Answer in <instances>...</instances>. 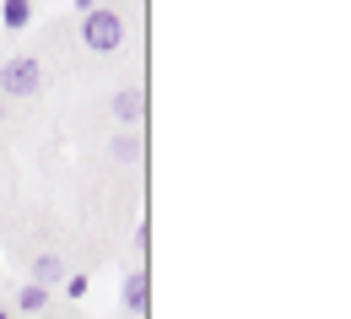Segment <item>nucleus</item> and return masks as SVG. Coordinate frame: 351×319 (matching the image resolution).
Instances as JSON below:
<instances>
[{
    "instance_id": "12",
    "label": "nucleus",
    "mask_w": 351,
    "mask_h": 319,
    "mask_svg": "<svg viewBox=\"0 0 351 319\" xmlns=\"http://www.w3.org/2000/svg\"><path fill=\"white\" fill-rule=\"evenodd\" d=\"M27 5H33V0H27Z\"/></svg>"
},
{
    "instance_id": "8",
    "label": "nucleus",
    "mask_w": 351,
    "mask_h": 319,
    "mask_svg": "<svg viewBox=\"0 0 351 319\" xmlns=\"http://www.w3.org/2000/svg\"><path fill=\"white\" fill-rule=\"evenodd\" d=\"M114 157H119V163H141V141L135 136H114Z\"/></svg>"
},
{
    "instance_id": "3",
    "label": "nucleus",
    "mask_w": 351,
    "mask_h": 319,
    "mask_svg": "<svg viewBox=\"0 0 351 319\" xmlns=\"http://www.w3.org/2000/svg\"><path fill=\"white\" fill-rule=\"evenodd\" d=\"M125 309H130V314H146V309H152V276L146 271H130V281H125Z\"/></svg>"
},
{
    "instance_id": "7",
    "label": "nucleus",
    "mask_w": 351,
    "mask_h": 319,
    "mask_svg": "<svg viewBox=\"0 0 351 319\" xmlns=\"http://www.w3.org/2000/svg\"><path fill=\"white\" fill-rule=\"evenodd\" d=\"M0 22H5L11 33H22V27L33 22V5H27V0H5V5H0Z\"/></svg>"
},
{
    "instance_id": "1",
    "label": "nucleus",
    "mask_w": 351,
    "mask_h": 319,
    "mask_svg": "<svg viewBox=\"0 0 351 319\" xmlns=\"http://www.w3.org/2000/svg\"><path fill=\"white\" fill-rule=\"evenodd\" d=\"M82 44L97 49V54H114V49L125 44V16L114 11V5H97L82 16Z\"/></svg>"
},
{
    "instance_id": "11",
    "label": "nucleus",
    "mask_w": 351,
    "mask_h": 319,
    "mask_svg": "<svg viewBox=\"0 0 351 319\" xmlns=\"http://www.w3.org/2000/svg\"><path fill=\"white\" fill-rule=\"evenodd\" d=\"M0 319H11V314H5V309H0Z\"/></svg>"
},
{
    "instance_id": "4",
    "label": "nucleus",
    "mask_w": 351,
    "mask_h": 319,
    "mask_svg": "<svg viewBox=\"0 0 351 319\" xmlns=\"http://www.w3.org/2000/svg\"><path fill=\"white\" fill-rule=\"evenodd\" d=\"M141 114H146V97H141L135 87L114 92V119H119V125H141Z\"/></svg>"
},
{
    "instance_id": "10",
    "label": "nucleus",
    "mask_w": 351,
    "mask_h": 319,
    "mask_svg": "<svg viewBox=\"0 0 351 319\" xmlns=\"http://www.w3.org/2000/svg\"><path fill=\"white\" fill-rule=\"evenodd\" d=\"M76 11H82V16H87V11H97V0H76Z\"/></svg>"
},
{
    "instance_id": "6",
    "label": "nucleus",
    "mask_w": 351,
    "mask_h": 319,
    "mask_svg": "<svg viewBox=\"0 0 351 319\" xmlns=\"http://www.w3.org/2000/svg\"><path fill=\"white\" fill-rule=\"evenodd\" d=\"M16 309H22V314H44L49 309V287H38V281L16 287Z\"/></svg>"
},
{
    "instance_id": "5",
    "label": "nucleus",
    "mask_w": 351,
    "mask_h": 319,
    "mask_svg": "<svg viewBox=\"0 0 351 319\" xmlns=\"http://www.w3.org/2000/svg\"><path fill=\"white\" fill-rule=\"evenodd\" d=\"M33 281H38V287H60V281H65L60 255H38V260H33Z\"/></svg>"
},
{
    "instance_id": "2",
    "label": "nucleus",
    "mask_w": 351,
    "mask_h": 319,
    "mask_svg": "<svg viewBox=\"0 0 351 319\" xmlns=\"http://www.w3.org/2000/svg\"><path fill=\"white\" fill-rule=\"evenodd\" d=\"M38 87H44V65H38L33 54H11V60L0 65V92H5V97H33Z\"/></svg>"
},
{
    "instance_id": "9",
    "label": "nucleus",
    "mask_w": 351,
    "mask_h": 319,
    "mask_svg": "<svg viewBox=\"0 0 351 319\" xmlns=\"http://www.w3.org/2000/svg\"><path fill=\"white\" fill-rule=\"evenodd\" d=\"M60 287H65V298H87V287H92V281H87L82 271H71L65 281H60Z\"/></svg>"
}]
</instances>
